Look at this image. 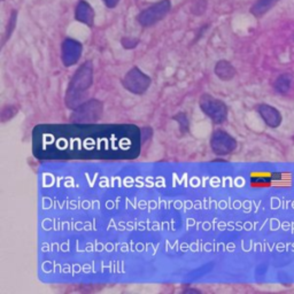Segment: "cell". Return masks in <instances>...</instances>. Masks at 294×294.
<instances>
[{"instance_id": "cell-3", "label": "cell", "mask_w": 294, "mask_h": 294, "mask_svg": "<svg viewBox=\"0 0 294 294\" xmlns=\"http://www.w3.org/2000/svg\"><path fill=\"white\" fill-rule=\"evenodd\" d=\"M102 114V104L99 100H90L74 109L70 118L76 124H93Z\"/></svg>"}, {"instance_id": "cell-4", "label": "cell", "mask_w": 294, "mask_h": 294, "mask_svg": "<svg viewBox=\"0 0 294 294\" xmlns=\"http://www.w3.org/2000/svg\"><path fill=\"white\" fill-rule=\"evenodd\" d=\"M200 108L216 124L223 123L228 118V107L220 99L205 93L200 97Z\"/></svg>"}, {"instance_id": "cell-11", "label": "cell", "mask_w": 294, "mask_h": 294, "mask_svg": "<svg viewBox=\"0 0 294 294\" xmlns=\"http://www.w3.org/2000/svg\"><path fill=\"white\" fill-rule=\"evenodd\" d=\"M215 74L220 80L228 82L235 76V69L229 61L221 60L215 66Z\"/></svg>"}, {"instance_id": "cell-6", "label": "cell", "mask_w": 294, "mask_h": 294, "mask_svg": "<svg viewBox=\"0 0 294 294\" xmlns=\"http://www.w3.org/2000/svg\"><path fill=\"white\" fill-rule=\"evenodd\" d=\"M151 83V78L137 67L129 70L122 81L123 87L133 94H144L148 90Z\"/></svg>"}, {"instance_id": "cell-17", "label": "cell", "mask_w": 294, "mask_h": 294, "mask_svg": "<svg viewBox=\"0 0 294 294\" xmlns=\"http://www.w3.org/2000/svg\"><path fill=\"white\" fill-rule=\"evenodd\" d=\"M102 1L105 2V5L107 6L108 8H114V7H116V6H118L119 0H102Z\"/></svg>"}, {"instance_id": "cell-12", "label": "cell", "mask_w": 294, "mask_h": 294, "mask_svg": "<svg viewBox=\"0 0 294 294\" xmlns=\"http://www.w3.org/2000/svg\"><path fill=\"white\" fill-rule=\"evenodd\" d=\"M277 2H278V0H258V1L252 6V14L256 16V18H260V16L265 14L269 9H271Z\"/></svg>"}, {"instance_id": "cell-18", "label": "cell", "mask_w": 294, "mask_h": 294, "mask_svg": "<svg viewBox=\"0 0 294 294\" xmlns=\"http://www.w3.org/2000/svg\"><path fill=\"white\" fill-rule=\"evenodd\" d=\"M194 292L199 293V291H197V290H194V289L193 290L191 289V290H185V291H184V293H194Z\"/></svg>"}, {"instance_id": "cell-15", "label": "cell", "mask_w": 294, "mask_h": 294, "mask_svg": "<svg viewBox=\"0 0 294 294\" xmlns=\"http://www.w3.org/2000/svg\"><path fill=\"white\" fill-rule=\"evenodd\" d=\"M16 16H18V12L13 11L12 12V15H11V19H9V22H8L7 31H6V40H7L9 38V36L12 35L13 30H14V28H15V26H16Z\"/></svg>"}, {"instance_id": "cell-7", "label": "cell", "mask_w": 294, "mask_h": 294, "mask_svg": "<svg viewBox=\"0 0 294 294\" xmlns=\"http://www.w3.org/2000/svg\"><path fill=\"white\" fill-rule=\"evenodd\" d=\"M210 147L216 155H228L235 151L237 142L228 132L217 130L211 136Z\"/></svg>"}, {"instance_id": "cell-16", "label": "cell", "mask_w": 294, "mask_h": 294, "mask_svg": "<svg viewBox=\"0 0 294 294\" xmlns=\"http://www.w3.org/2000/svg\"><path fill=\"white\" fill-rule=\"evenodd\" d=\"M138 44V40L133 39V38H123L122 39V45L124 49H135Z\"/></svg>"}, {"instance_id": "cell-5", "label": "cell", "mask_w": 294, "mask_h": 294, "mask_svg": "<svg viewBox=\"0 0 294 294\" xmlns=\"http://www.w3.org/2000/svg\"><path fill=\"white\" fill-rule=\"evenodd\" d=\"M170 8H172L170 0H161V1L152 5L151 7L140 12L137 20H138L140 26L148 28V27L154 26L155 23L161 21V20L170 12Z\"/></svg>"}, {"instance_id": "cell-1", "label": "cell", "mask_w": 294, "mask_h": 294, "mask_svg": "<svg viewBox=\"0 0 294 294\" xmlns=\"http://www.w3.org/2000/svg\"><path fill=\"white\" fill-rule=\"evenodd\" d=\"M140 130L133 125H40L33 151L40 159H132L139 154Z\"/></svg>"}, {"instance_id": "cell-2", "label": "cell", "mask_w": 294, "mask_h": 294, "mask_svg": "<svg viewBox=\"0 0 294 294\" xmlns=\"http://www.w3.org/2000/svg\"><path fill=\"white\" fill-rule=\"evenodd\" d=\"M93 83V66L91 61H87L78 68L71 78L66 93V104L69 108L75 109L83 104L84 95Z\"/></svg>"}, {"instance_id": "cell-10", "label": "cell", "mask_w": 294, "mask_h": 294, "mask_svg": "<svg viewBox=\"0 0 294 294\" xmlns=\"http://www.w3.org/2000/svg\"><path fill=\"white\" fill-rule=\"evenodd\" d=\"M258 111L263 118V121L269 126H271V128H277L282 123V115H280V113L276 108L271 107V106L261 105L259 106Z\"/></svg>"}, {"instance_id": "cell-9", "label": "cell", "mask_w": 294, "mask_h": 294, "mask_svg": "<svg viewBox=\"0 0 294 294\" xmlns=\"http://www.w3.org/2000/svg\"><path fill=\"white\" fill-rule=\"evenodd\" d=\"M75 18H76L77 21L87 26H92L94 21V11L93 8L91 7L90 4L85 0H81L76 6V11H75Z\"/></svg>"}, {"instance_id": "cell-13", "label": "cell", "mask_w": 294, "mask_h": 294, "mask_svg": "<svg viewBox=\"0 0 294 294\" xmlns=\"http://www.w3.org/2000/svg\"><path fill=\"white\" fill-rule=\"evenodd\" d=\"M291 81H292V77H291L290 74H283L282 76L277 78L275 83V88L279 93H286V92L290 90Z\"/></svg>"}, {"instance_id": "cell-8", "label": "cell", "mask_w": 294, "mask_h": 294, "mask_svg": "<svg viewBox=\"0 0 294 294\" xmlns=\"http://www.w3.org/2000/svg\"><path fill=\"white\" fill-rule=\"evenodd\" d=\"M82 51H83V46L77 40L67 38L63 40L62 49H61V59H62V63L66 67H70L73 64H76L78 60L81 59Z\"/></svg>"}, {"instance_id": "cell-14", "label": "cell", "mask_w": 294, "mask_h": 294, "mask_svg": "<svg viewBox=\"0 0 294 294\" xmlns=\"http://www.w3.org/2000/svg\"><path fill=\"white\" fill-rule=\"evenodd\" d=\"M174 118L179 123V128L182 130V132H186L189 130V119H187L186 115L184 113H179Z\"/></svg>"}]
</instances>
